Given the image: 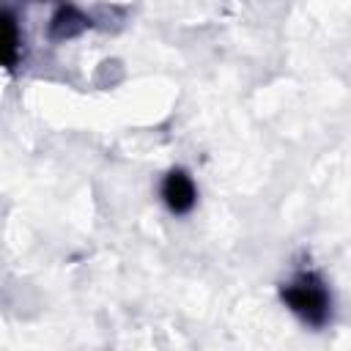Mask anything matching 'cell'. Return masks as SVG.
Returning a JSON list of instances; mask_svg holds the SVG:
<instances>
[{"label": "cell", "instance_id": "1", "mask_svg": "<svg viewBox=\"0 0 351 351\" xmlns=\"http://www.w3.org/2000/svg\"><path fill=\"white\" fill-rule=\"evenodd\" d=\"M282 304L307 326L321 329L332 318V291L315 269H296L280 285Z\"/></svg>", "mask_w": 351, "mask_h": 351}, {"label": "cell", "instance_id": "2", "mask_svg": "<svg viewBox=\"0 0 351 351\" xmlns=\"http://www.w3.org/2000/svg\"><path fill=\"white\" fill-rule=\"evenodd\" d=\"M159 195H162V203L167 206V211L176 217L189 214L197 203V186H195L192 176L181 167L167 170V176L159 184Z\"/></svg>", "mask_w": 351, "mask_h": 351}, {"label": "cell", "instance_id": "3", "mask_svg": "<svg viewBox=\"0 0 351 351\" xmlns=\"http://www.w3.org/2000/svg\"><path fill=\"white\" fill-rule=\"evenodd\" d=\"M88 25H90V19H88L77 5L66 3V5H60V8L55 11V16H52V22H49V36L58 38V41H66V38H74V36H80L82 30H88Z\"/></svg>", "mask_w": 351, "mask_h": 351}, {"label": "cell", "instance_id": "4", "mask_svg": "<svg viewBox=\"0 0 351 351\" xmlns=\"http://www.w3.org/2000/svg\"><path fill=\"white\" fill-rule=\"evenodd\" d=\"M22 52H25V38H22V30L16 25V16L11 11L3 14V60L8 69H16V63L22 60Z\"/></svg>", "mask_w": 351, "mask_h": 351}]
</instances>
